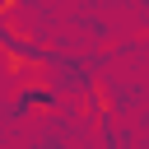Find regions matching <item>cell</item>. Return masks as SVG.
Returning <instances> with one entry per match:
<instances>
[{
    "label": "cell",
    "instance_id": "obj_1",
    "mask_svg": "<svg viewBox=\"0 0 149 149\" xmlns=\"http://www.w3.org/2000/svg\"><path fill=\"white\" fill-rule=\"evenodd\" d=\"M61 107V88L51 79H28L19 84L14 102H9V116H33V112H56Z\"/></svg>",
    "mask_w": 149,
    "mask_h": 149
}]
</instances>
